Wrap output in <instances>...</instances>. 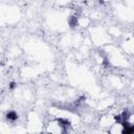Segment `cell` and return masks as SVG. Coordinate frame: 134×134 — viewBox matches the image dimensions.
Wrapping results in <instances>:
<instances>
[{"label":"cell","instance_id":"3","mask_svg":"<svg viewBox=\"0 0 134 134\" xmlns=\"http://www.w3.org/2000/svg\"><path fill=\"white\" fill-rule=\"evenodd\" d=\"M5 118H6V120L14 122L19 118V114L15 110H9V111H7L5 113Z\"/></svg>","mask_w":134,"mask_h":134},{"label":"cell","instance_id":"1","mask_svg":"<svg viewBox=\"0 0 134 134\" xmlns=\"http://www.w3.org/2000/svg\"><path fill=\"white\" fill-rule=\"evenodd\" d=\"M55 122L58 125V127L62 130V132H66L68 131V129L71 127V122L68 118H65V117H59L55 119Z\"/></svg>","mask_w":134,"mask_h":134},{"label":"cell","instance_id":"2","mask_svg":"<svg viewBox=\"0 0 134 134\" xmlns=\"http://www.w3.org/2000/svg\"><path fill=\"white\" fill-rule=\"evenodd\" d=\"M67 23H68V25H69V27L71 29H75L77 27V25H79V18L76 16H74V15H71V16L68 17Z\"/></svg>","mask_w":134,"mask_h":134},{"label":"cell","instance_id":"4","mask_svg":"<svg viewBox=\"0 0 134 134\" xmlns=\"http://www.w3.org/2000/svg\"><path fill=\"white\" fill-rule=\"evenodd\" d=\"M16 87H17V83H16V82H10L9 85H8V88H9L10 90H14Z\"/></svg>","mask_w":134,"mask_h":134}]
</instances>
